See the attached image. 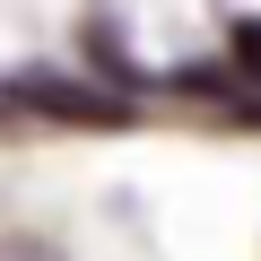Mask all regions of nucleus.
Returning a JSON list of instances; mask_svg holds the SVG:
<instances>
[{
	"mask_svg": "<svg viewBox=\"0 0 261 261\" xmlns=\"http://www.w3.org/2000/svg\"><path fill=\"white\" fill-rule=\"evenodd\" d=\"M9 105H27V113H44V122H87V130H122V122H130V96L87 87V79H61V70L9 79Z\"/></svg>",
	"mask_w": 261,
	"mask_h": 261,
	"instance_id": "1",
	"label": "nucleus"
},
{
	"mask_svg": "<svg viewBox=\"0 0 261 261\" xmlns=\"http://www.w3.org/2000/svg\"><path fill=\"white\" fill-rule=\"evenodd\" d=\"M235 61H244V79H261V27H235Z\"/></svg>",
	"mask_w": 261,
	"mask_h": 261,
	"instance_id": "2",
	"label": "nucleus"
}]
</instances>
